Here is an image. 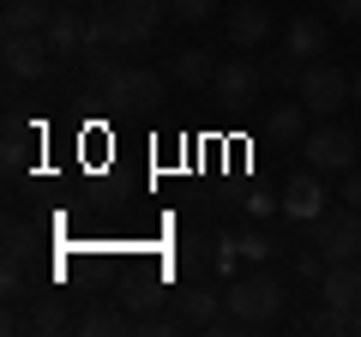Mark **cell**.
Instances as JSON below:
<instances>
[{"instance_id":"cell-12","label":"cell","mask_w":361,"mask_h":337,"mask_svg":"<svg viewBox=\"0 0 361 337\" xmlns=\"http://www.w3.org/2000/svg\"><path fill=\"white\" fill-rule=\"evenodd\" d=\"M49 49L54 54H85V37H90V18L78 13V6H54V18H49Z\"/></svg>"},{"instance_id":"cell-26","label":"cell","mask_w":361,"mask_h":337,"mask_svg":"<svg viewBox=\"0 0 361 337\" xmlns=\"http://www.w3.org/2000/svg\"><path fill=\"white\" fill-rule=\"evenodd\" d=\"M169 13L175 18H187V25H199V18H211V6H217V0H163Z\"/></svg>"},{"instance_id":"cell-29","label":"cell","mask_w":361,"mask_h":337,"mask_svg":"<svg viewBox=\"0 0 361 337\" xmlns=\"http://www.w3.org/2000/svg\"><path fill=\"white\" fill-rule=\"evenodd\" d=\"M241 205H247V211H253V217H265V211H271V205H283V199H271V193H247V199H241Z\"/></svg>"},{"instance_id":"cell-16","label":"cell","mask_w":361,"mask_h":337,"mask_svg":"<svg viewBox=\"0 0 361 337\" xmlns=\"http://www.w3.org/2000/svg\"><path fill=\"white\" fill-rule=\"evenodd\" d=\"M223 307H229V301H223L217 289H205V283H193V289H180V295H175V313H180L187 325H193V331H205V325L217 319Z\"/></svg>"},{"instance_id":"cell-22","label":"cell","mask_w":361,"mask_h":337,"mask_svg":"<svg viewBox=\"0 0 361 337\" xmlns=\"http://www.w3.org/2000/svg\"><path fill=\"white\" fill-rule=\"evenodd\" d=\"M229 241L241 247V259H247V265H265L271 253H277V247H271V241H265V235H259V229H235Z\"/></svg>"},{"instance_id":"cell-15","label":"cell","mask_w":361,"mask_h":337,"mask_svg":"<svg viewBox=\"0 0 361 337\" xmlns=\"http://www.w3.org/2000/svg\"><path fill=\"white\" fill-rule=\"evenodd\" d=\"M265 37H271V13L259 6V0L229 6V42H235V49H259Z\"/></svg>"},{"instance_id":"cell-4","label":"cell","mask_w":361,"mask_h":337,"mask_svg":"<svg viewBox=\"0 0 361 337\" xmlns=\"http://www.w3.org/2000/svg\"><path fill=\"white\" fill-rule=\"evenodd\" d=\"M295 97L307 103V115H319V121L337 115L343 103H355V97H349V73H343V66H331V61H307V66H301Z\"/></svg>"},{"instance_id":"cell-6","label":"cell","mask_w":361,"mask_h":337,"mask_svg":"<svg viewBox=\"0 0 361 337\" xmlns=\"http://www.w3.org/2000/svg\"><path fill=\"white\" fill-rule=\"evenodd\" d=\"M313 247H319L325 259H361V211L343 205V211H325V217H313Z\"/></svg>"},{"instance_id":"cell-24","label":"cell","mask_w":361,"mask_h":337,"mask_svg":"<svg viewBox=\"0 0 361 337\" xmlns=\"http://www.w3.org/2000/svg\"><path fill=\"white\" fill-rule=\"evenodd\" d=\"M325 265H331V259H325V253H319L313 241L295 253V277H301V283H319V277H325Z\"/></svg>"},{"instance_id":"cell-19","label":"cell","mask_w":361,"mask_h":337,"mask_svg":"<svg viewBox=\"0 0 361 337\" xmlns=\"http://www.w3.org/2000/svg\"><path fill=\"white\" fill-rule=\"evenodd\" d=\"M78 331L85 337H121V331H133V313L127 307H85Z\"/></svg>"},{"instance_id":"cell-23","label":"cell","mask_w":361,"mask_h":337,"mask_svg":"<svg viewBox=\"0 0 361 337\" xmlns=\"http://www.w3.org/2000/svg\"><path fill=\"white\" fill-rule=\"evenodd\" d=\"M37 253V229L30 223H6V259H30Z\"/></svg>"},{"instance_id":"cell-7","label":"cell","mask_w":361,"mask_h":337,"mask_svg":"<svg viewBox=\"0 0 361 337\" xmlns=\"http://www.w3.org/2000/svg\"><path fill=\"white\" fill-rule=\"evenodd\" d=\"M259 85H265V73H259L253 61H223V66H217V78H211L217 103H229V109L253 103V97H259Z\"/></svg>"},{"instance_id":"cell-18","label":"cell","mask_w":361,"mask_h":337,"mask_svg":"<svg viewBox=\"0 0 361 337\" xmlns=\"http://www.w3.org/2000/svg\"><path fill=\"white\" fill-rule=\"evenodd\" d=\"M205 265H217V253H211V241H199V235H180V241L169 247V271H205Z\"/></svg>"},{"instance_id":"cell-2","label":"cell","mask_w":361,"mask_h":337,"mask_svg":"<svg viewBox=\"0 0 361 337\" xmlns=\"http://www.w3.org/2000/svg\"><path fill=\"white\" fill-rule=\"evenodd\" d=\"M169 91V78L151 73V66H115L109 78H90V103L115 109V115H133V109H157Z\"/></svg>"},{"instance_id":"cell-27","label":"cell","mask_w":361,"mask_h":337,"mask_svg":"<svg viewBox=\"0 0 361 337\" xmlns=\"http://www.w3.org/2000/svg\"><path fill=\"white\" fill-rule=\"evenodd\" d=\"M325 18H337V25H361V0H325Z\"/></svg>"},{"instance_id":"cell-14","label":"cell","mask_w":361,"mask_h":337,"mask_svg":"<svg viewBox=\"0 0 361 337\" xmlns=\"http://www.w3.org/2000/svg\"><path fill=\"white\" fill-rule=\"evenodd\" d=\"M49 18H54V0H6L0 25H6V37H42Z\"/></svg>"},{"instance_id":"cell-30","label":"cell","mask_w":361,"mask_h":337,"mask_svg":"<svg viewBox=\"0 0 361 337\" xmlns=\"http://www.w3.org/2000/svg\"><path fill=\"white\" fill-rule=\"evenodd\" d=\"M349 97H355V103H361V66H355V73H349Z\"/></svg>"},{"instance_id":"cell-5","label":"cell","mask_w":361,"mask_h":337,"mask_svg":"<svg viewBox=\"0 0 361 337\" xmlns=\"http://www.w3.org/2000/svg\"><path fill=\"white\" fill-rule=\"evenodd\" d=\"M355 151H361V139L349 127H307V139H301V157L319 175H349L355 168Z\"/></svg>"},{"instance_id":"cell-10","label":"cell","mask_w":361,"mask_h":337,"mask_svg":"<svg viewBox=\"0 0 361 337\" xmlns=\"http://www.w3.org/2000/svg\"><path fill=\"white\" fill-rule=\"evenodd\" d=\"M283 211H289L295 223H313V217H325V181H319V168H307V175L283 181Z\"/></svg>"},{"instance_id":"cell-1","label":"cell","mask_w":361,"mask_h":337,"mask_svg":"<svg viewBox=\"0 0 361 337\" xmlns=\"http://www.w3.org/2000/svg\"><path fill=\"white\" fill-rule=\"evenodd\" d=\"M169 6L163 0H90V37H85V54H103V49H133L157 30Z\"/></svg>"},{"instance_id":"cell-17","label":"cell","mask_w":361,"mask_h":337,"mask_svg":"<svg viewBox=\"0 0 361 337\" xmlns=\"http://www.w3.org/2000/svg\"><path fill=\"white\" fill-rule=\"evenodd\" d=\"M217 54L211 49H180L175 61H169V78H180V85H211V78H217Z\"/></svg>"},{"instance_id":"cell-28","label":"cell","mask_w":361,"mask_h":337,"mask_svg":"<svg viewBox=\"0 0 361 337\" xmlns=\"http://www.w3.org/2000/svg\"><path fill=\"white\" fill-rule=\"evenodd\" d=\"M343 205L361 211V168H349V175H343Z\"/></svg>"},{"instance_id":"cell-13","label":"cell","mask_w":361,"mask_h":337,"mask_svg":"<svg viewBox=\"0 0 361 337\" xmlns=\"http://www.w3.org/2000/svg\"><path fill=\"white\" fill-rule=\"evenodd\" d=\"M259 133H265L271 145H301V139H307V103H277V109H265Z\"/></svg>"},{"instance_id":"cell-11","label":"cell","mask_w":361,"mask_h":337,"mask_svg":"<svg viewBox=\"0 0 361 337\" xmlns=\"http://www.w3.org/2000/svg\"><path fill=\"white\" fill-rule=\"evenodd\" d=\"M283 49H289V54H301V61H325V54H331V30H325V18H313V13L289 18Z\"/></svg>"},{"instance_id":"cell-8","label":"cell","mask_w":361,"mask_h":337,"mask_svg":"<svg viewBox=\"0 0 361 337\" xmlns=\"http://www.w3.org/2000/svg\"><path fill=\"white\" fill-rule=\"evenodd\" d=\"M319 301H325V307L355 313V307H361V259H337V265H325V277H319Z\"/></svg>"},{"instance_id":"cell-25","label":"cell","mask_w":361,"mask_h":337,"mask_svg":"<svg viewBox=\"0 0 361 337\" xmlns=\"http://www.w3.org/2000/svg\"><path fill=\"white\" fill-rule=\"evenodd\" d=\"M180 325H187L180 313H175V319H163V313H145V319H133V331H139V337H175Z\"/></svg>"},{"instance_id":"cell-21","label":"cell","mask_w":361,"mask_h":337,"mask_svg":"<svg viewBox=\"0 0 361 337\" xmlns=\"http://www.w3.org/2000/svg\"><path fill=\"white\" fill-rule=\"evenodd\" d=\"M301 54H289V49H277V54H265V61H259V73H265V85H277V91H295L301 85Z\"/></svg>"},{"instance_id":"cell-9","label":"cell","mask_w":361,"mask_h":337,"mask_svg":"<svg viewBox=\"0 0 361 337\" xmlns=\"http://www.w3.org/2000/svg\"><path fill=\"white\" fill-rule=\"evenodd\" d=\"M49 37H6V49H0V61H6V73L13 78H42L49 73Z\"/></svg>"},{"instance_id":"cell-20","label":"cell","mask_w":361,"mask_h":337,"mask_svg":"<svg viewBox=\"0 0 361 337\" xmlns=\"http://www.w3.org/2000/svg\"><path fill=\"white\" fill-rule=\"evenodd\" d=\"M66 301L61 295H37V307H30V337H61L66 331Z\"/></svg>"},{"instance_id":"cell-3","label":"cell","mask_w":361,"mask_h":337,"mask_svg":"<svg viewBox=\"0 0 361 337\" xmlns=\"http://www.w3.org/2000/svg\"><path fill=\"white\" fill-rule=\"evenodd\" d=\"M223 301H229V313H241L247 325H265L283 313V283L271 271H235L229 289H223Z\"/></svg>"},{"instance_id":"cell-31","label":"cell","mask_w":361,"mask_h":337,"mask_svg":"<svg viewBox=\"0 0 361 337\" xmlns=\"http://www.w3.org/2000/svg\"><path fill=\"white\" fill-rule=\"evenodd\" d=\"M355 331H361V307H355Z\"/></svg>"}]
</instances>
